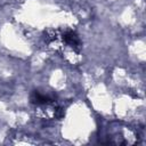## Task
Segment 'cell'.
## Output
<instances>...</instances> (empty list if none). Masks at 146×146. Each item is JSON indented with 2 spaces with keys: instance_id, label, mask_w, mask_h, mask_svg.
<instances>
[{
  "instance_id": "obj_1",
  "label": "cell",
  "mask_w": 146,
  "mask_h": 146,
  "mask_svg": "<svg viewBox=\"0 0 146 146\" xmlns=\"http://www.w3.org/2000/svg\"><path fill=\"white\" fill-rule=\"evenodd\" d=\"M63 38H64V40H65V42L67 44L72 46L74 49H79V47H80V40H79L78 35L73 31H66L64 33Z\"/></svg>"
},
{
  "instance_id": "obj_2",
  "label": "cell",
  "mask_w": 146,
  "mask_h": 146,
  "mask_svg": "<svg viewBox=\"0 0 146 146\" xmlns=\"http://www.w3.org/2000/svg\"><path fill=\"white\" fill-rule=\"evenodd\" d=\"M31 103L33 104H36V105H44L49 102V98L46 96V95H42L41 92L39 91H33L32 95H31Z\"/></svg>"
}]
</instances>
